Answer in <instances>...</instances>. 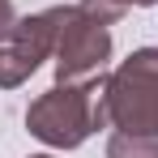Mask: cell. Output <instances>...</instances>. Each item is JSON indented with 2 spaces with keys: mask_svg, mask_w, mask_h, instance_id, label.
I'll use <instances>...</instances> for the list:
<instances>
[{
  "mask_svg": "<svg viewBox=\"0 0 158 158\" xmlns=\"http://www.w3.org/2000/svg\"><path fill=\"white\" fill-rule=\"evenodd\" d=\"M26 128L47 150H77L90 132L111 128L107 111V73L85 81H56L26 107Z\"/></svg>",
  "mask_w": 158,
  "mask_h": 158,
  "instance_id": "obj_1",
  "label": "cell"
},
{
  "mask_svg": "<svg viewBox=\"0 0 158 158\" xmlns=\"http://www.w3.org/2000/svg\"><path fill=\"white\" fill-rule=\"evenodd\" d=\"M107 111L111 128L158 137V47H137L107 73Z\"/></svg>",
  "mask_w": 158,
  "mask_h": 158,
  "instance_id": "obj_2",
  "label": "cell"
},
{
  "mask_svg": "<svg viewBox=\"0 0 158 158\" xmlns=\"http://www.w3.org/2000/svg\"><path fill=\"white\" fill-rule=\"evenodd\" d=\"M64 17H69V4H56V9H43V13L13 22V30L0 39V90L30 81L39 73V64L56 56V39H60Z\"/></svg>",
  "mask_w": 158,
  "mask_h": 158,
  "instance_id": "obj_3",
  "label": "cell"
},
{
  "mask_svg": "<svg viewBox=\"0 0 158 158\" xmlns=\"http://www.w3.org/2000/svg\"><path fill=\"white\" fill-rule=\"evenodd\" d=\"M52 60H56V81H85L103 73V64L111 60V30L98 26L94 17H85L77 4H69Z\"/></svg>",
  "mask_w": 158,
  "mask_h": 158,
  "instance_id": "obj_4",
  "label": "cell"
},
{
  "mask_svg": "<svg viewBox=\"0 0 158 158\" xmlns=\"http://www.w3.org/2000/svg\"><path fill=\"white\" fill-rule=\"evenodd\" d=\"M107 158H158V137L141 132H111L107 137Z\"/></svg>",
  "mask_w": 158,
  "mask_h": 158,
  "instance_id": "obj_5",
  "label": "cell"
},
{
  "mask_svg": "<svg viewBox=\"0 0 158 158\" xmlns=\"http://www.w3.org/2000/svg\"><path fill=\"white\" fill-rule=\"evenodd\" d=\"M77 9L85 13V17H94L98 26H115V22H120V17L128 13V9H124L120 0H81Z\"/></svg>",
  "mask_w": 158,
  "mask_h": 158,
  "instance_id": "obj_6",
  "label": "cell"
},
{
  "mask_svg": "<svg viewBox=\"0 0 158 158\" xmlns=\"http://www.w3.org/2000/svg\"><path fill=\"white\" fill-rule=\"evenodd\" d=\"M13 22H17V9H13L9 0H0V39H4V34L13 30Z\"/></svg>",
  "mask_w": 158,
  "mask_h": 158,
  "instance_id": "obj_7",
  "label": "cell"
},
{
  "mask_svg": "<svg viewBox=\"0 0 158 158\" xmlns=\"http://www.w3.org/2000/svg\"><path fill=\"white\" fill-rule=\"evenodd\" d=\"M120 4H124V9H154L158 0H120Z\"/></svg>",
  "mask_w": 158,
  "mask_h": 158,
  "instance_id": "obj_8",
  "label": "cell"
},
{
  "mask_svg": "<svg viewBox=\"0 0 158 158\" xmlns=\"http://www.w3.org/2000/svg\"><path fill=\"white\" fill-rule=\"evenodd\" d=\"M30 158H56V154H30Z\"/></svg>",
  "mask_w": 158,
  "mask_h": 158,
  "instance_id": "obj_9",
  "label": "cell"
}]
</instances>
